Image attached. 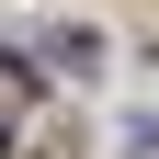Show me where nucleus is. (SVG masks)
<instances>
[{
    "instance_id": "obj_1",
    "label": "nucleus",
    "mask_w": 159,
    "mask_h": 159,
    "mask_svg": "<svg viewBox=\"0 0 159 159\" xmlns=\"http://www.w3.org/2000/svg\"><path fill=\"white\" fill-rule=\"evenodd\" d=\"M0 136H11V80H0ZM0 159H11V148H0Z\"/></svg>"
}]
</instances>
